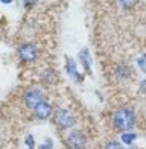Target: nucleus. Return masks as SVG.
<instances>
[{
  "label": "nucleus",
  "instance_id": "nucleus-10",
  "mask_svg": "<svg viewBox=\"0 0 146 149\" xmlns=\"http://www.w3.org/2000/svg\"><path fill=\"white\" fill-rule=\"evenodd\" d=\"M40 84H43L46 87L49 85H55L58 82V73L55 69H52V67H47V69H44L41 73H40Z\"/></svg>",
  "mask_w": 146,
  "mask_h": 149
},
{
  "label": "nucleus",
  "instance_id": "nucleus-2",
  "mask_svg": "<svg viewBox=\"0 0 146 149\" xmlns=\"http://www.w3.org/2000/svg\"><path fill=\"white\" fill-rule=\"evenodd\" d=\"M17 56L22 63L32 64L40 58V49L37 47V44L26 41V43H22L17 47Z\"/></svg>",
  "mask_w": 146,
  "mask_h": 149
},
{
  "label": "nucleus",
  "instance_id": "nucleus-19",
  "mask_svg": "<svg viewBox=\"0 0 146 149\" xmlns=\"http://www.w3.org/2000/svg\"><path fill=\"white\" fill-rule=\"evenodd\" d=\"M0 3H3V5H9V3H12V0H0Z\"/></svg>",
  "mask_w": 146,
  "mask_h": 149
},
{
  "label": "nucleus",
  "instance_id": "nucleus-14",
  "mask_svg": "<svg viewBox=\"0 0 146 149\" xmlns=\"http://www.w3.org/2000/svg\"><path fill=\"white\" fill-rule=\"evenodd\" d=\"M24 145L28 146V149H34L35 148V140H34V135L32 134H28L24 137Z\"/></svg>",
  "mask_w": 146,
  "mask_h": 149
},
{
  "label": "nucleus",
  "instance_id": "nucleus-3",
  "mask_svg": "<svg viewBox=\"0 0 146 149\" xmlns=\"http://www.w3.org/2000/svg\"><path fill=\"white\" fill-rule=\"evenodd\" d=\"M54 123L59 130H70L76 123V119L67 108H58L54 114Z\"/></svg>",
  "mask_w": 146,
  "mask_h": 149
},
{
  "label": "nucleus",
  "instance_id": "nucleus-16",
  "mask_svg": "<svg viewBox=\"0 0 146 149\" xmlns=\"http://www.w3.org/2000/svg\"><path fill=\"white\" fill-rule=\"evenodd\" d=\"M104 149H123V146L120 145V141H116V140H113V141H108L107 145H105Z\"/></svg>",
  "mask_w": 146,
  "mask_h": 149
},
{
  "label": "nucleus",
  "instance_id": "nucleus-8",
  "mask_svg": "<svg viewBox=\"0 0 146 149\" xmlns=\"http://www.w3.org/2000/svg\"><path fill=\"white\" fill-rule=\"evenodd\" d=\"M34 116L37 120H47L52 113H54V107H52V104H49L47 100H43L41 104H38L34 110Z\"/></svg>",
  "mask_w": 146,
  "mask_h": 149
},
{
  "label": "nucleus",
  "instance_id": "nucleus-1",
  "mask_svg": "<svg viewBox=\"0 0 146 149\" xmlns=\"http://www.w3.org/2000/svg\"><path fill=\"white\" fill-rule=\"evenodd\" d=\"M113 128L119 132L129 131L136 126V111L129 107H122L113 114L111 119Z\"/></svg>",
  "mask_w": 146,
  "mask_h": 149
},
{
  "label": "nucleus",
  "instance_id": "nucleus-5",
  "mask_svg": "<svg viewBox=\"0 0 146 149\" xmlns=\"http://www.w3.org/2000/svg\"><path fill=\"white\" fill-rule=\"evenodd\" d=\"M64 70H65V73H67V76H69L75 84H82V82H84L85 74L78 70V64H76V61H75V59H72V58H69V56H65Z\"/></svg>",
  "mask_w": 146,
  "mask_h": 149
},
{
  "label": "nucleus",
  "instance_id": "nucleus-9",
  "mask_svg": "<svg viewBox=\"0 0 146 149\" xmlns=\"http://www.w3.org/2000/svg\"><path fill=\"white\" fill-rule=\"evenodd\" d=\"M78 59H79V63L82 64L84 72L87 73L88 76H91L93 74V58H91V53H90V50L87 49V47H84V49L79 50Z\"/></svg>",
  "mask_w": 146,
  "mask_h": 149
},
{
  "label": "nucleus",
  "instance_id": "nucleus-15",
  "mask_svg": "<svg viewBox=\"0 0 146 149\" xmlns=\"http://www.w3.org/2000/svg\"><path fill=\"white\" fill-rule=\"evenodd\" d=\"M37 3H38V0H23V8L26 11H31L37 6Z\"/></svg>",
  "mask_w": 146,
  "mask_h": 149
},
{
  "label": "nucleus",
  "instance_id": "nucleus-17",
  "mask_svg": "<svg viewBox=\"0 0 146 149\" xmlns=\"http://www.w3.org/2000/svg\"><path fill=\"white\" fill-rule=\"evenodd\" d=\"M38 149H54V140L52 139H46L43 145H40Z\"/></svg>",
  "mask_w": 146,
  "mask_h": 149
},
{
  "label": "nucleus",
  "instance_id": "nucleus-11",
  "mask_svg": "<svg viewBox=\"0 0 146 149\" xmlns=\"http://www.w3.org/2000/svg\"><path fill=\"white\" fill-rule=\"evenodd\" d=\"M116 3L123 11H132L138 5V0H116Z\"/></svg>",
  "mask_w": 146,
  "mask_h": 149
},
{
  "label": "nucleus",
  "instance_id": "nucleus-13",
  "mask_svg": "<svg viewBox=\"0 0 146 149\" xmlns=\"http://www.w3.org/2000/svg\"><path fill=\"white\" fill-rule=\"evenodd\" d=\"M136 64H137L138 69H140V70H142V72L146 74V53H143V55H142L140 58H137Z\"/></svg>",
  "mask_w": 146,
  "mask_h": 149
},
{
  "label": "nucleus",
  "instance_id": "nucleus-7",
  "mask_svg": "<svg viewBox=\"0 0 146 149\" xmlns=\"http://www.w3.org/2000/svg\"><path fill=\"white\" fill-rule=\"evenodd\" d=\"M87 145V137L81 131H72L65 139L67 149H84Z\"/></svg>",
  "mask_w": 146,
  "mask_h": 149
},
{
  "label": "nucleus",
  "instance_id": "nucleus-4",
  "mask_svg": "<svg viewBox=\"0 0 146 149\" xmlns=\"http://www.w3.org/2000/svg\"><path fill=\"white\" fill-rule=\"evenodd\" d=\"M43 100H46V96L41 91V88H38V87H29V88H26L24 93H23V102L29 110H34V108L38 104H41Z\"/></svg>",
  "mask_w": 146,
  "mask_h": 149
},
{
  "label": "nucleus",
  "instance_id": "nucleus-6",
  "mask_svg": "<svg viewBox=\"0 0 146 149\" xmlns=\"http://www.w3.org/2000/svg\"><path fill=\"white\" fill-rule=\"evenodd\" d=\"M113 76L117 82H128V81L132 79L134 76V70H132V67L127 63H120L114 67V70H113Z\"/></svg>",
  "mask_w": 146,
  "mask_h": 149
},
{
  "label": "nucleus",
  "instance_id": "nucleus-12",
  "mask_svg": "<svg viewBox=\"0 0 146 149\" xmlns=\"http://www.w3.org/2000/svg\"><path fill=\"white\" fill-rule=\"evenodd\" d=\"M137 140V134L136 132H122V137H120V141L123 145H127V146H131L134 141Z\"/></svg>",
  "mask_w": 146,
  "mask_h": 149
},
{
  "label": "nucleus",
  "instance_id": "nucleus-18",
  "mask_svg": "<svg viewBox=\"0 0 146 149\" xmlns=\"http://www.w3.org/2000/svg\"><path fill=\"white\" fill-rule=\"evenodd\" d=\"M138 91L146 96V78L140 81V84H138Z\"/></svg>",
  "mask_w": 146,
  "mask_h": 149
}]
</instances>
